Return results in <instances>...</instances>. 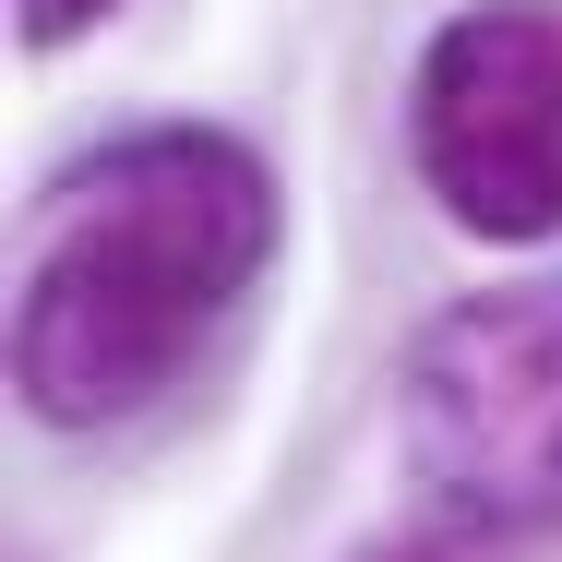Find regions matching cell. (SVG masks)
I'll return each instance as SVG.
<instances>
[{
	"mask_svg": "<svg viewBox=\"0 0 562 562\" xmlns=\"http://www.w3.org/2000/svg\"><path fill=\"white\" fill-rule=\"evenodd\" d=\"M276 263V168L216 120H144L36 180L12 251V395L36 431L144 419Z\"/></svg>",
	"mask_w": 562,
	"mask_h": 562,
	"instance_id": "1",
	"label": "cell"
},
{
	"mask_svg": "<svg viewBox=\"0 0 562 562\" xmlns=\"http://www.w3.org/2000/svg\"><path fill=\"white\" fill-rule=\"evenodd\" d=\"M395 479L419 527L527 551L562 539V276L443 300L395 359Z\"/></svg>",
	"mask_w": 562,
	"mask_h": 562,
	"instance_id": "2",
	"label": "cell"
},
{
	"mask_svg": "<svg viewBox=\"0 0 562 562\" xmlns=\"http://www.w3.org/2000/svg\"><path fill=\"white\" fill-rule=\"evenodd\" d=\"M419 192L467 239H562V0H467L407 72Z\"/></svg>",
	"mask_w": 562,
	"mask_h": 562,
	"instance_id": "3",
	"label": "cell"
},
{
	"mask_svg": "<svg viewBox=\"0 0 562 562\" xmlns=\"http://www.w3.org/2000/svg\"><path fill=\"white\" fill-rule=\"evenodd\" d=\"M109 12H132V0H12V24H24V48L48 60V48H85Z\"/></svg>",
	"mask_w": 562,
	"mask_h": 562,
	"instance_id": "4",
	"label": "cell"
},
{
	"mask_svg": "<svg viewBox=\"0 0 562 562\" xmlns=\"http://www.w3.org/2000/svg\"><path fill=\"white\" fill-rule=\"evenodd\" d=\"M347 562H491V539H454V527H407V539H371Z\"/></svg>",
	"mask_w": 562,
	"mask_h": 562,
	"instance_id": "5",
	"label": "cell"
}]
</instances>
